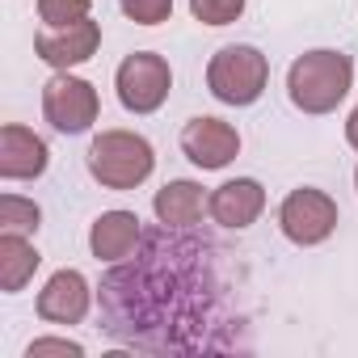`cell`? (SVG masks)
<instances>
[{
  "instance_id": "obj_1",
  "label": "cell",
  "mask_w": 358,
  "mask_h": 358,
  "mask_svg": "<svg viewBox=\"0 0 358 358\" xmlns=\"http://www.w3.org/2000/svg\"><path fill=\"white\" fill-rule=\"evenodd\" d=\"M354 85V64L345 51H308L287 68V97L303 114H333Z\"/></svg>"
},
{
  "instance_id": "obj_2",
  "label": "cell",
  "mask_w": 358,
  "mask_h": 358,
  "mask_svg": "<svg viewBox=\"0 0 358 358\" xmlns=\"http://www.w3.org/2000/svg\"><path fill=\"white\" fill-rule=\"evenodd\" d=\"M89 173L93 182L106 186V190H135L143 186L152 169H156V152L143 135L135 131H101L93 143H89Z\"/></svg>"
},
{
  "instance_id": "obj_3",
  "label": "cell",
  "mask_w": 358,
  "mask_h": 358,
  "mask_svg": "<svg viewBox=\"0 0 358 358\" xmlns=\"http://www.w3.org/2000/svg\"><path fill=\"white\" fill-rule=\"evenodd\" d=\"M266 85H270V59L249 43L224 47L207 64V89L224 106H253L266 93Z\"/></svg>"
},
{
  "instance_id": "obj_4",
  "label": "cell",
  "mask_w": 358,
  "mask_h": 358,
  "mask_svg": "<svg viewBox=\"0 0 358 358\" xmlns=\"http://www.w3.org/2000/svg\"><path fill=\"white\" fill-rule=\"evenodd\" d=\"M114 89H118L122 110H131V114H156L169 101V89H173L169 59L156 55V51L127 55L118 64V72H114Z\"/></svg>"
},
{
  "instance_id": "obj_5",
  "label": "cell",
  "mask_w": 358,
  "mask_h": 358,
  "mask_svg": "<svg viewBox=\"0 0 358 358\" xmlns=\"http://www.w3.org/2000/svg\"><path fill=\"white\" fill-rule=\"evenodd\" d=\"M43 114H47V122H51L59 135H85V131L97 122L101 101H97V89H93L85 76L55 72V76L43 85Z\"/></svg>"
},
{
  "instance_id": "obj_6",
  "label": "cell",
  "mask_w": 358,
  "mask_h": 358,
  "mask_svg": "<svg viewBox=\"0 0 358 358\" xmlns=\"http://www.w3.org/2000/svg\"><path fill=\"white\" fill-rule=\"evenodd\" d=\"M278 228L291 245L299 249H312V245H324L337 228V203L316 190V186H299L282 199L278 207Z\"/></svg>"
},
{
  "instance_id": "obj_7",
  "label": "cell",
  "mask_w": 358,
  "mask_h": 358,
  "mask_svg": "<svg viewBox=\"0 0 358 358\" xmlns=\"http://www.w3.org/2000/svg\"><path fill=\"white\" fill-rule=\"evenodd\" d=\"M182 152H186V160L199 164L203 173H215V169H228V164L236 160L241 135H236L232 122L203 114V118H190V122L182 127Z\"/></svg>"
},
{
  "instance_id": "obj_8",
  "label": "cell",
  "mask_w": 358,
  "mask_h": 358,
  "mask_svg": "<svg viewBox=\"0 0 358 358\" xmlns=\"http://www.w3.org/2000/svg\"><path fill=\"white\" fill-rule=\"evenodd\" d=\"M101 47V26L97 22H72V26H59V30H43L34 38V51L43 64H51L55 72H72L80 64H89Z\"/></svg>"
},
{
  "instance_id": "obj_9",
  "label": "cell",
  "mask_w": 358,
  "mask_h": 358,
  "mask_svg": "<svg viewBox=\"0 0 358 358\" xmlns=\"http://www.w3.org/2000/svg\"><path fill=\"white\" fill-rule=\"evenodd\" d=\"M51 164V148L43 135H34L22 122L0 127V177L5 182H34Z\"/></svg>"
},
{
  "instance_id": "obj_10",
  "label": "cell",
  "mask_w": 358,
  "mask_h": 358,
  "mask_svg": "<svg viewBox=\"0 0 358 358\" xmlns=\"http://www.w3.org/2000/svg\"><path fill=\"white\" fill-rule=\"evenodd\" d=\"M89 303H93V291L80 270H55L38 291V316L47 324H80L89 316Z\"/></svg>"
},
{
  "instance_id": "obj_11",
  "label": "cell",
  "mask_w": 358,
  "mask_h": 358,
  "mask_svg": "<svg viewBox=\"0 0 358 358\" xmlns=\"http://www.w3.org/2000/svg\"><path fill=\"white\" fill-rule=\"evenodd\" d=\"M211 220L220 228H232V232H245L249 224H257V215L266 211V190L262 182H253V177H236V182H224L211 203H207Z\"/></svg>"
},
{
  "instance_id": "obj_12",
  "label": "cell",
  "mask_w": 358,
  "mask_h": 358,
  "mask_svg": "<svg viewBox=\"0 0 358 358\" xmlns=\"http://www.w3.org/2000/svg\"><path fill=\"white\" fill-rule=\"evenodd\" d=\"M139 215L135 211H101L89 228V249L97 262H127L139 245Z\"/></svg>"
},
{
  "instance_id": "obj_13",
  "label": "cell",
  "mask_w": 358,
  "mask_h": 358,
  "mask_svg": "<svg viewBox=\"0 0 358 358\" xmlns=\"http://www.w3.org/2000/svg\"><path fill=\"white\" fill-rule=\"evenodd\" d=\"M207 203H211V199L203 194L199 182H190V177H177V182H169V186L156 190L152 211H156V220H160L164 228H190V224L203 220Z\"/></svg>"
},
{
  "instance_id": "obj_14",
  "label": "cell",
  "mask_w": 358,
  "mask_h": 358,
  "mask_svg": "<svg viewBox=\"0 0 358 358\" xmlns=\"http://www.w3.org/2000/svg\"><path fill=\"white\" fill-rule=\"evenodd\" d=\"M38 249L26 241V236H17V232H0V291L5 295H17L30 278H34V270H38Z\"/></svg>"
},
{
  "instance_id": "obj_15",
  "label": "cell",
  "mask_w": 358,
  "mask_h": 358,
  "mask_svg": "<svg viewBox=\"0 0 358 358\" xmlns=\"http://www.w3.org/2000/svg\"><path fill=\"white\" fill-rule=\"evenodd\" d=\"M38 224H43L38 203H30L22 194H0V232L30 236V232H38Z\"/></svg>"
},
{
  "instance_id": "obj_16",
  "label": "cell",
  "mask_w": 358,
  "mask_h": 358,
  "mask_svg": "<svg viewBox=\"0 0 358 358\" xmlns=\"http://www.w3.org/2000/svg\"><path fill=\"white\" fill-rule=\"evenodd\" d=\"M93 9V0H38V17L47 30H59V26H72V22H85Z\"/></svg>"
},
{
  "instance_id": "obj_17",
  "label": "cell",
  "mask_w": 358,
  "mask_h": 358,
  "mask_svg": "<svg viewBox=\"0 0 358 358\" xmlns=\"http://www.w3.org/2000/svg\"><path fill=\"white\" fill-rule=\"evenodd\" d=\"M190 13L203 26H232L245 13V0H190Z\"/></svg>"
},
{
  "instance_id": "obj_18",
  "label": "cell",
  "mask_w": 358,
  "mask_h": 358,
  "mask_svg": "<svg viewBox=\"0 0 358 358\" xmlns=\"http://www.w3.org/2000/svg\"><path fill=\"white\" fill-rule=\"evenodd\" d=\"M118 9L135 22V26H160L173 13V0H118Z\"/></svg>"
},
{
  "instance_id": "obj_19",
  "label": "cell",
  "mask_w": 358,
  "mask_h": 358,
  "mask_svg": "<svg viewBox=\"0 0 358 358\" xmlns=\"http://www.w3.org/2000/svg\"><path fill=\"white\" fill-rule=\"evenodd\" d=\"M43 354L80 358V354H85V345H76V341H68V337H38V341H30V345H26V358H43Z\"/></svg>"
},
{
  "instance_id": "obj_20",
  "label": "cell",
  "mask_w": 358,
  "mask_h": 358,
  "mask_svg": "<svg viewBox=\"0 0 358 358\" xmlns=\"http://www.w3.org/2000/svg\"><path fill=\"white\" fill-rule=\"evenodd\" d=\"M345 139H350V148L358 152V106H354V114L345 118Z\"/></svg>"
},
{
  "instance_id": "obj_21",
  "label": "cell",
  "mask_w": 358,
  "mask_h": 358,
  "mask_svg": "<svg viewBox=\"0 0 358 358\" xmlns=\"http://www.w3.org/2000/svg\"><path fill=\"white\" fill-rule=\"evenodd\" d=\"M354 190H358V169H354Z\"/></svg>"
}]
</instances>
